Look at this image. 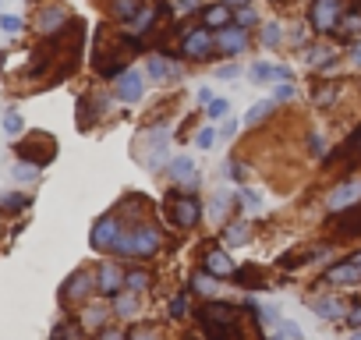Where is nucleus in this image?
Returning a JSON list of instances; mask_svg holds the SVG:
<instances>
[{"label": "nucleus", "instance_id": "nucleus-1", "mask_svg": "<svg viewBox=\"0 0 361 340\" xmlns=\"http://www.w3.org/2000/svg\"><path fill=\"white\" fill-rule=\"evenodd\" d=\"M156 248H159L156 227H135V231L121 234V241H117V252H124V255H152Z\"/></svg>", "mask_w": 361, "mask_h": 340}, {"label": "nucleus", "instance_id": "nucleus-2", "mask_svg": "<svg viewBox=\"0 0 361 340\" xmlns=\"http://www.w3.org/2000/svg\"><path fill=\"white\" fill-rule=\"evenodd\" d=\"M340 11H343V0H315L312 4V25L319 32H329V29H336Z\"/></svg>", "mask_w": 361, "mask_h": 340}, {"label": "nucleus", "instance_id": "nucleus-3", "mask_svg": "<svg viewBox=\"0 0 361 340\" xmlns=\"http://www.w3.org/2000/svg\"><path fill=\"white\" fill-rule=\"evenodd\" d=\"M170 217H173V224H177V227H195V224H199V217H202V202H199V199H192V195L173 199Z\"/></svg>", "mask_w": 361, "mask_h": 340}, {"label": "nucleus", "instance_id": "nucleus-4", "mask_svg": "<svg viewBox=\"0 0 361 340\" xmlns=\"http://www.w3.org/2000/svg\"><path fill=\"white\" fill-rule=\"evenodd\" d=\"M145 96V78H142V71H124L121 78H117V99L121 103H138Z\"/></svg>", "mask_w": 361, "mask_h": 340}, {"label": "nucleus", "instance_id": "nucleus-5", "mask_svg": "<svg viewBox=\"0 0 361 340\" xmlns=\"http://www.w3.org/2000/svg\"><path fill=\"white\" fill-rule=\"evenodd\" d=\"M213 47H216V40H213L209 25H206V29L188 32V36H185V43H180V50H185L188 57H209V50H213Z\"/></svg>", "mask_w": 361, "mask_h": 340}, {"label": "nucleus", "instance_id": "nucleus-6", "mask_svg": "<svg viewBox=\"0 0 361 340\" xmlns=\"http://www.w3.org/2000/svg\"><path fill=\"white\" fill-rule=\"evenodd\" d=\"M245 47H248L245 25H231V29H224V32L216 36V50H220V54H241Z\"/></svg>", "mask_w": 361, "mask_h": 340}, {"label": "nucleus", "instance_id": "nucleus-7", "mask_svg": "<svg viewBox=\"0 0 361 340\" xmlns=\"http://www.w3.org/2000/svg\"><path fill=\"white\" fill-rule=\"evenodd\" d=\"M117 241H121V224L114 217H103L92 231V245L96 248H117Z\"/></svg>", "mask_w": 361, "mask_h": 340}, {"label": "nucleus", "instance_id": "nucleus-8", "mask_svg": "<svg viewBox=\"0 0 361 340\" xmlns=\"http://www.w3.org/2000/svg\"><path fill=\"white\" fill-rule=\"evenodd\" d=\"M234 319H238L234 305H206V308H199V322L202 326H231Z\"/></svg>", "mask_w": 361, "mask_h": 340}, {"label": "nucleus", "instance_id": "nucleus-9", "mask_svg": "<svg viewBox=\"0 0 361 340\" xmlns=\"http://www.w3.org/2000/svg\"><path fill=\"white\" fill-rule=\"evenodd\" d=\"M166 174H170L173 181L199 185V170H195V159H188V156H177V159H170V163H166Z\"/></svg>", "mask_w": 361, "mask_h": 340}, {"label": "nucleus", "instance_id": "nucleus-10", "mask_svg": "<svg viewBox=\"0 0 361 340\" xmlns=\"http://www.w3.org/2000/svg\"><path fill=\"white\" fill-rule=\"evenodd\" d=\"M357 199H361V181L340 185V188L329 192V210H333V213H336V210H347V206H354Z\"/></svg>", "mask_w": 361, "mask_h": 340}, {"label": "nucleus", "instance_id": "nucleus-11", "mask_svg": "<svg viewBox=\"0 0 361 340\" xmlns=\"http://www.w3.org/2000/svg\"><path fill=\"white\" fill-rule=\"evenodd\" d=\"M336 213H340V217L333 220V227H336L340 234H347V238H350V234H361V206H357V210L347 206V210H336Z\"/></svg>", "mask_w": 361, "mask_h": 340}, {"label": "nucleus", "instance_id": "nucleus-12", "mask_svg": "<svg viewBox=\"0 0 361 340\" xmlns=\"http://www.w3.org/2000/svg\"><path fill=\"white\" fill-rule=\"evenodd\" d=\"M269 78L290 82V68H280V64H252V82H269Z\"/></svg>", "mask_w": 361, "mask_h": 340}, {"label": "nucleus", "instance_id": "nucleus-13", "mask_svg": "<svg viewBox=\"0 0 361 340\" xmlns=\"http://www.w3.org/2000/svg\"><path fill=\"white\" fill-rule=\"evenodd\" d=\"M206 269H209L213 277H227V273H234V259H231L224 248H216V252L206 255Z\"/></svg>", "mask_w": 361, "mask_h": 340}, {"label": "nucleus", "instance_id": "nucleus-14", "mask_svg": "<svg viewBox=\"0 0 361 340\" xmlns=\"http://www.w3.org/2000/svg\"><path fill=\"white\" fill-rule=\"evenodd\" d=\"M124 280H128V277H124L117 266H103V269H99V291H103V294H117V291L124 287Z\"/></svg>", "mask_w": 361, "mask_h": 340}, {"label": "nucleus", "instance_id": "nucleus-15", "mask_svg": "<svg viewBox=\"0 0 361 340\" xmlns=\"http://www.w3.org/2000/svg\"><path fill=\"white\" fill-rule=\"evenodd\" d=\"M357 280H361V269L354 262H343V266L329 269V284H357Z\"/></svg>", "mask_w": 361, "mask_h": 340}, {"label": "nucleus", "instance_id": "nucleus-16", "mask_svg": "<svg viewBox=\"0 0 361 340\" xmlns=\"http://www.w3.org/2000/svg\"><path fill=\"white\" fill-rule=\"evenodd\" d=\"M273 107H276V99H262V103L248 107V114H245V124H248V128H252V124H262V121L273 114Z\"/></svg>", "mask_w": 361, "mask_h": 340}, {"label": "nucleus", "instance_id": "nucleus-17", "mask_svg": "<svg viewBox=\"0 0 361 340\" xmlns=\"http://www.w3.org/2000/svg\"><path fill=\"white\" fill-rule=\"evenodd\" d=\"M89 287H92V277L89 273H78V277H71V284H68V291H64V298H85L89 294Z\"/></svg>", "mask_w": 361, "mask_h": 340}, {"label": "nucleus", "instance_id": "nucleus-18", "mask_svg": "<svg viewBox=\"0 0 361 340\" xmlns=\"http://www.w3.org/2000/svg\"><path fill=\"white\" fill-rule=\"evenodd\" d=\"M315 312H319L322 319H343V305H340L336 298H322V301H315Z\"/></svg>", "mask_w": 361, "mask_h": 340}, {"label": "nucleus", "instance_id": "nucleus-19", "mask_svg": "<svg viewBox=\"0 0 361 340\" xmlns=\"http://www.w3.org/2000/svg\"><path fill=\"white\" fill-rule=\"evenodd\" d=\"M231 202H234V195H231V192H220V195L213 199V210H209V217H213V220L220 224V220H224V217L231 213Z\"/></svg>", "mask_w": 361, "mask_h": 340}, {"label": "nucleus", "instance_id": "nucleus-20", "mask_svg": "<svg viewBox=\"0 0 361 340\" xmlns=\"http://www.w3.org/2000/svg\"><path fill=\"white\" fill-rule=\"evenodd\" d=\"M142 8H145V4H138V0H114V15H117V18H138Z\"/></svg>", "mask_w": 361, "mask_h": 340}, {"label": "nucleus", "instance_id": "nucleus-21", "mask_svg": "<svg viewBox=\"0 0 361 340\" xmlns=\"http://www.w3.org/2000/svg\"><path fill=\"white\" fill-rule=\"evenodd\" d=\"M149 75H152V78H177V68L166 64L163 57H152V61H149Z\"/></svg>", "mask_w": 361, "mask_h": 340}, {"label": "nucleus", "instance_id": "nucleus-22", "mask_svg": "<svg viewBox=\"0 0 361 340\" xmlns=\"http://www.w3.org/2000/svg\"><path fill=\"white\" fill-rule=\"evenodd\" d=\"M227 22H231V11H227L224 4H216V8L206 11V25H209V29H220V25H227Z\"/></svg>", "mask_w": 361, "mask_h": 340}, {"label": "nucleus", "instance_id": "nucleus-23", "mask_svg": "<svg viewBox=\"0 0 361 340\" xmlns=\"http://www.w3.org/2000/svg\"><path fill=\"white\" fill-rule=\"evenodd\" d=\"M262 43H266V47H280V43H283V25H280V22H269V25L262 29Z\"/></svg>", "mask_w": 361, "mask_h": 340}, {"label": "nucleus", "instance_id": "nucleus-24", "mask_svg": "<svg viewBox=\"0 0 361 340\" xmlns=\"http://www.w3.org/2000/svg\"><path fill=\"white\" fill-rule=\"evenodd\" d=\"M192 287L199 291V294H216V280H213V273L206 269V273H199V277H192Z\"/></svg>", "mask_w": 361, "mask_h": 340}, {"label": "nucleus", "instance_id": "nucleus-25", "mask_svg": "<svg viewBox=\"0 0 361 340\" xmlns=\"http://www.w3.org/2000/svg\"><path fill=\"white\" fill-rule=\"evenodd\" d=\"M227 245H234V248L238 245H248V227L245 224H231L227 227Z\"/></svg>", "mask_w": 361, "mask_h": 340}, {"label": "nucleus", "instance_id": "nucleus-26", "mask_svg": "<svg viewBox=\"0 0 361 340\" xmlns=\"http://www.w3.org/2000/svg\"><path fill=\"white\" fill-rule=\"evenodd\" d=\"M15 178H18V181H36V178H39V166H36V163H18V166H15Z\"/></svg>", "mask_w": 361, "mask_h": 340}, {"label": "nucleus", "instance_id": "nucleus-27", "mask_svg": "<svg viewBox=\"0 0 361 340\" xmlns=\"http://www.w3.org/2000/svg\"><path fill=\"white\" fill-rule=\"evenodd\" d=\"M241 206H245V213H262V199H259V192H241Z\"/></svg>", "mask_w": 361, "mask_h": 340}, {"label": "nucleus", "instance_id": "nucleus-28", "mask_svg": "<svg viewBox=\"0 0 361 340\" xmlns=\"http://www.w3.org/2000/svg\"><path fill=\"white\" fill-rule=\"evenodd\" d=\"M273 336H276V340H280V336L298 340V336H301V326H294V322H276V326H273Z\"/></svg>", "mask_w": 361, "mask_h": 340}, {"label": "nucleus", "instance_id": "nucleus-29", "mask_svg": "<svg viewBox=\"0 0 361 340\" xmlns=\"http://www.w3.org/2000/svg\"><path fill=\"white\" fill-rule=\"evenodd\" d=\"M329 57H333V50H329V47H312V50H308V64H312V68H319V64H322V61H329Z\"/></svg>", "mask_w": 361, "mask_h": 340}, {"label": "nucleus", "instance_id": "nucleus-30", "mask_svg": "<svg viewBox=\"0 0 361 340\" xmlns=\"http://www.w3.org/2000/svg\"><path fill=\"white\" fill-rule=\"evenodd\" d=\"M213 142H216V131H213V128H202V131L195 135V145H199V149H213Z\"/></svg>", "mask_w": 361, "mask_h": 340}, {"label": "nucleus", "instance_id": "nucleus-31", "mask_svg": "<svg viewBox=\"0 0 361 340\" xmlns=\"http://www.w3.org/2000/svg\"><path fill=\"white\" fill-rule=\"evenodd\" d=\"M124 287H131V291H142V287H149V273H128Z\"/></svg>", "mask_w": 361, "mask_h": 340}, {"label": "nucleus", "instance_id": "nucleus-32", "mask_svg": "<svg viewBox=\"0 0 361 340\" xmlns=\"http://www.w3.org/2000/svg\"><path fill=\"white\" fill-rule=\"evenodd\" d=\"M255 22H259L255 8H245V4H241V11H238V25H245V29H248V25H255Z\"/></svg>", "mask_w": 361, "mask_h": 340}, {"label": "nucleus", "instance_id": "nucleus-33", "mask_svg": "<svg viewBox=\"0 0 361 340\" xmlns=\"http://www.w3.org/2000/svg\"><path fill=\"white\" fill-rule=\"evenodd\" d=\"M227 114H231L227 99H209V117H227Z\"/></svg>", "mask_w": 361, "mask_h": 340}, {"label": "nucleus", "instance_id": "nucleus-34", "mask_svg": "<svg viewBox=\"0 0 361 340\" xmlns=\"http://www.w3.org/2000/svg\"><path fill=\"white\" fill-rule=\"evenodd\" d=\"M276 103H287V99H294V85L290 82H283V85H276V96H273Z\"/></svg>", "mask_w": 361, "mask_h": 340}, {"label": "nucleus", "instance_id": "nucleus-35", "mask_svg": "<svg viewBox=\"0 0 361 340\" xmlns=\"http://www.w3.org/2000/svg\"><path fill=\"white\" fill-rule=\"evenodd\" d=\"M4 131H8V135H18V131H22V117H18V114H8V117H4Z\"/></svg>", "mask_w": 361, "mask_h": 340}, {"label": "nucleus", "instance_id": "nucleus-36", "mask_svg": "<svg viewBox=\"0 0 361 340\" xmlns=\"http://www.w3.org/2000/svg\"><path fill=\"white\" fill-rule=\"evenodd\" d=\"M336 32H361V15H350L343 25H336Z\"/></svg>", "mask_w": 361, "mask_h": 340}, {"label": "nucleus", "instance_id": "nucleus-37", "mask_svg": "<svg viewBox=\"0 0 361 340\" xmlns=\"http://www.w3.org/2000/svg\"><path fill=\"white\" fill-rule=\"evenodd\" d=\"M135 308H138V301H135V298H131V294H128V298H121V301H117V312H121V315H131V312H135Z\"/></svg>", "mask_w": 361, "mask_h": 340}, {"label": "nucleus", "instance_id": "nucleus-38", "mask_svg": "<svg viewBox=\"0 0 361 340\" xmlns=\"http://www.w3.org/2000/svg\"><path fill=\"white\" fill-rule=\"evenodd\" d=\"M241 75V68L238 64H227V68H216V78H238Z\"/></svg>", "mask_w": 361, "mask_h": 340}, {"label": "nucleus", "instance_id": "nucleus-39", "mask_svg": "<svg viewBox=\"0 0 361 340\" xmlns=\"http://www.w3.org/2000/svg\"><path fill=\"white\" fill-rule=\"evenodd\" d=\"M103 319H106L103 308H89V312H85V322H89V326H96V322H103Z\"/></svg>", "mask_w": 361, "mask_h": 340}, {"label": "nucleus", "instance_id": "nucleus-40", "mask_svg": "<svg viewBox=\"0 0 361 340\" xmlns=\"http://www.w3.org/2000/svg\"><path fill=\"white\" fill-rule=\"evenodd\" d=\"M185 305H188V301H185V294H177V298L170 301V312H173V315H185Z\"/></svg>", "mask_w": 361, "mask_h": 340}, {"label": "nucleus", "instance_id": "nucleus-41", "mask_svg": "<svg viewBox=\"0 0 361 340\" xmlns=\"http://www.w3.org/2000/svg\"><path fill=\"white\" fill-rule=\"evenodd\" d=\"M22 206H25L22 195H4V210H22Z\"/></svg>", "mask_w": 361, "mask_h": 340}, {"label": "nucleus", "instance_id": "nucleus-42", "mask_svg": "<svg viewBox=\"0 0 361 340\" xmlns=\"http://www.w3.org/2000/svg\"><path fill=\"white\" fill-rule=\"evenodd\" d=\"M0 25H4L8 32H18V29H22V22H18V18H11V15H4V18H0Z\"/></svg>", "mask_w": 361, "mask_h": 340}, {"label": "nucleus", "instance_id": "nucleus-43", "mask_svg": "<svg viewBox=\"0 0 361 340\" xmlns=\"http://www.w3.org/2000/svg\"><path fill=\"white\" fill-rule=\"evenodd\" d=\"M199 8V0H177V11L180 15H188V11H195Z\"/></svg>", "mask_w": 361, "mask_h": 340}, {"label": "nucleus", "instance_id": "nucleus-44", "mask_svg": "<svg viewBox=\"0 0 361 340\" xmlns=\"http://www.w3.org/2000/svg\"><path fill=\"white\" fill-rule=\"evenodd\" d=\"M61 18H64L61 11H50V15L43 18V29H54V25H61Z\"/></svg>", "mask_w": 361, "mask_h": 340}, {"label": "nucleus", "instance_id": "nucleus-45", "mask_svg": "<svg viewBox=\"0 0 361 340\" xmlns=\"http://www.w3.org/2000/svg\"><path fill=\"white\" fill-rule=\"evenodd\" d=\"M322 149H326V145H322V138H319V135H312V152H315V156H322Z\"/></svg>", "mask_w": 361, "mask_h": 340}, {"label": "nucleus", "instance_id": "nucleus-46", "mask_svg": "<svg viewBox=\"0 0 361 340\" xmlns=\"http://www.w3.org/2000/svg\"><path fill=\"white\" fill-rule=\"evenodd\" d=\"M350 64H354V68H361V43L350 50Z\"/></svg>", "mask_w": 361, "mask_h": 340}, {"label": "nucleus", "instance_id": "nucleus-47", "mask_svg": "<svg viewBox=\"0 0 361 340\" xmlns=\"http://www.w3.org/2000/svg\"><path fill=\"white\" fill-rule=\"evenodd\" d=\"M234 131H238V124H234V121H227V124H224V138H231Z\"/></svg>", "mask_w": 361, "mask_h": 340}, {"label": "nucleus", "instance_id": "nucleus-48", "mask_svg": "<svg viewBox=\"0 0 361 340\" xmlns=\"http://www.w3.org/2000/svg\"><path fill=\"white\" fill-rule=\"evenodd\" d=\"M350 322H354V326H361V305H357V308L350 312Z\"/></svg>", "mask_w": 361, "mask_h": 340}, {"label": "nucleus", "instance_id": "nucleus-49", "mask_svg": "<svg viewBox=\"0 0 361 340\" xmlns=\"http://www.w3.org/2000/svg\"><path fill=\"white\" fill-rule=\"evenodd\" d=\"M350 262H354V266H357V269H361V252H357V255H354V259H350Z\"/></svg>", "mask_w": 361, "mask_h": 340}, {"label": "nucleus", "instance_id": "nucleus-50", "mask_svg": "<svg viewBox=\"0 0 361 340\" xmlns=\"http://www.w3.org/2000/svg\"><path fill=\"white\" fill-rule=\"evenodd\" d=\"M224 4H248V0H224Z\"/></svg>", "mask_w": 361, "mask_h": 340}, {"label": "nucleus", "instance_id": "nucleus-51", "mask_svg": "<svg viewBox=\"0 0 361 340\" xmlns=\"http://www.w3.org/2000/svg\"><path fill=\"white\" fill-rule=\"evenodd\" d=\"M357 152H361V138H357Z\"/></svg>", "mask_w": 361, "mask_h": 340}]
</instances>
